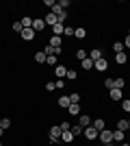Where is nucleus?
I'll return each instance as SVG.
<instances>
[{"instance_id": "obj_18", "label": "nucleus", "mask_w": 130, "mask_h": 146, "mask_svg": "<svg viewBox=\"0 0 130 146\" xmlns=\"http://www.w3.org/2000/svg\"><path fill=\"white\" fill-rule=\"evenodd\" d=\"M35 61H37V63H46V61H48V57H46V52H43V50H39V52H35Z\"/></svg>"}, {"instance_id": "obj_1", "label": "nucleus", "mask_w": 130, "mask_h": 146, "mask_svg": "<svg viewBox=\"0 0 130 146\" xmlns=\"http://www.w3.org/2000/svg\"><path fill=\"white\" fill-rule=\"evenodd\" d=\"M61 127L56 124V127H50L48 129V137H50V144H56V142H61Z\"/></svg>"}, {"instance_id": "obj_33", "label": "nucleus", "mask_w": 130, "mask_h": 146, "mask_svg": "<svg viewBox=\"0 0 130 146\" xmlns=\"http://www.w3.org/2000/svg\"><path fill=\"white\" fill-rule=\"evenodd\" d=\"M104 87H106V90H113V87H115V79H106L104 81Z\"/></svg>"}, {"instance_id": "obj_2", "label": "nucleus", "mask_w": 130, "mask_h": 146, "mask_svg": "<svg viewBox=\"0 0 130 146\" xmlns=\"http://www.w3.org/2000/svg\"><path fill=\"white\" fill-rule=\"evenodd\" d=\"M108 96H111V100H117V103H122V100H124V90L113 87V90H108Z\"/></svg>"}, {"instance_id": "obj_45", "label": "nucleus", "mask_w": 130, "mask_h": 146, "mask_svg": "<svg viewBox=\"0 0 130 146\" xmlns=\"http://www.w3.org/2000/svg\"><path fill=\"white\" fill-rule=\"evenodd\" d=\"M128 131H130V120H128Z\"/></svg>"}, {"instance_id": "obj_38", "label": "nucleus", "mask_w": 130, "mask_h": 146, "mask_svg": "<svg viewBox=\"0 0 130 146\" xmlns=\"http://www.w3.org/2000/svg\"><path fill=\"white\" fill-rule=\"evenodd\" d=\"M43 5H46V7H50V11H52V9H54V7H56V0H46Z\"/></svg>"}, {"instance_id": "obj_14", "label": "nucleus", "mask_w": 130, "mask_h": 146, "mask_svg": "<svg viewBox=\"0 0 130 146\" xmlns=\"http://www.w3.org/2000/svg\"><path fill=\"white\" fill-rule=\"evenodd\" d=\"M63 33H65V24H54V26H52V35L61 37Z\"/></svg>"}, {"instance_id": "obj_13", "label": "nucleus", "mask_w": 130, "mask_h": 146, "mask_svg": "<svg viewBox=\"0 0 130 146\" xmlns=\"http://www.w3.org/2000/svg\"><path fill=\"white\" fill-rule=\"evenodd\" d=\"M69 94H63V96H59V107H63V109H67L69 107Z\"/></svg>"}, {"instance_id": "obj_31", "label": "nucleus", "mask_w": 130, "mask_h": 146, "mask_svg": "<svg viewBox=\"0 0 130 146\" xmlns=\"http://www.w3.org/2000/svg\"><path fill=\"white\" fill-rule=\"evenodd\" d=\"M74 26H65V33H63V35H65V37H74Z\"/></svg>"}, {"instance_id": "obj_26", "label": "nucleus", "mask_w": 130, "mask_h": 146, "mask_svg": "<svg viewBox=\"0 0 130 146\" xmlns=\"http://www.w3.org/2000/svg\"><path fill=\"white\" fill-rule=\"evenodd\" d=\"M69 103L72 105H80V94H69Z\"/></svg>"}, {"instance_id": "obj_25", "label": "nucleus", "mask_w": 130, "mask_h": 146, "mask_svg": "<svg viewBox=\"0 0 130 146\" xmlns=\"http://www.w3.org/2000/svg\"><path fill=\"white\" fill-rule=\"evenodd\" d=\"M113 50H115V55H117V52H124V42H115L113 44Z\"/></svg>"}, {"instance_id": "obj_24", "label": "nucleus", "mask_w": 130, "mask_h": 146, "mask_svg": "<svg viewBox=\"0 0 130 146\" xmlns=\"http://www.w3.org/2000/svg\"><path fill=\"white\" fill-rule=\"evenodd\" d=\"M74 37H78V39H85V37H87V31H85V29H76V31H74Z\"/></svg>"}, {"instance_id": "obj_42", "label": "nucleus", "mask_w": 130, "mask_h": 146, "mask_svg": "<svg viewBox=\"0 0 130 146\" xmlns=\"http://www.w3.org/2000/svg\"><path fill=\"white\" fill-rule=\"evenodd\" d=\"M124 48H130V35H128V37L124 39Z\"/></svg>"}, {"instance_id": "obj_5", "label": "nucleus", "mask_w": 130, "mask_h": 146, "mask_svg": "<svg viewBox=\"0 0 130 146\" xmlns=\"http://www.w3.org/2000/svg\"><path fill=\"white\" fill-rule=\"evenodd\" d=\"M82 133H85V137H87L89 142H93V140H95V137L100 135V133H98V129H93V127H87Z\"/></svg>"}, {"instance_id": "obj_43", "label": "nucleus", "mask_w": 130, "mask_h": 146, "mask_svg": "<svg viewBox=\"0 0 130 146\" xmlns=\"http://www.w3.org/2000/svg\"><path fill=\"white\" fill-rule=\"evenodd\" d=\"M104 146H117V144H115V142H111V144H104Z\"/></svg>"}, {"instance_id": "obj_48", "label": "nucleus", "mask_w": 130, "mask_h": 146, "mask_svg": "<svg viewBox=\"0 0 130 146\" xmlns=\"http://www.w3.org/2000/svg\"><path fill=\"white\" fill-rule=\"evenodd\" d=\"M0 146H2V142H0Z\"/></svg>"}, {"instance_id": "obj_11", "label": "nucleus", "mask_w": 130, "mask_h": 146, "mask_svg": "<svg viewBox=\"0 0 130 146\" xmlns=\"http://www.w3.org/2000/svg\"><path fill=\"white\" fill-rule=\"evenodd\" d=\"M91 127H93V129H98V133H100V131H104V129H106V122L102 120V118H95V120L91 122Z\"/></svg>"}, {"instance_id": "obj_16", "label": "nucleus", "mask_w": 130, "mask_h": 146, "mask_svg": "<svg viewBox=\"0 0 130 146\" xmlns=\"http://www.w3.org/2000/svg\"><path fill=\"white\" fill-rule=\"evenodd\" d=\"M61 142H65V144L74 142V135H72V131H63V133H61Z\"/></svg>"}, {"instance_id": "obj_12", "label": "nucleus", "mask_w": 130, "mask_h": 146, "mask_svg": "<svg viewBox=\"0 0 130 146\" xmlns=\"http://www.w3.org/2000/svg\"><path fill=\"white\" fill-rule=\"evenodd\" d=\"M89 59H93V61H98V59H104V52L100 48H93L91 52H89Z\"/></svg>"}, {"instance_id": "obj_41", "label": "nucleus", "mask_w": 130, "mask_h": 146, "mask_svg": "<svg viewBox=\"0 0 130 146\" xmlns=\"http://www.w3.org/2000/svg\"><path fill=\"white\" fill-rule=\"evenodd\" d=\"M59 127H61V131H69V129H72V124H69V122H61Z\"/></svg>"}, {"instance_id": "obj_44", "label": "nucleus", "mask_w": 130, "mask_h": 146, "mask_svg": "<svg viewBox=\"0 0 130 146\" xmlns=\"http://www.w3.org/2000/svg\"><path fill=\"white\" fill-rule=\"evenodd\" d=\"M2 133H5V129H2V127H0V137H2Z\"/></svg>"}, {"instance_id": "obj_8", "label": "nucleus", "mask_w": 130, "mask_h": 146, "mask_svg": "<svg viewBox=\"0 0 130 146\" xmlns=\"http://www.w3.org/2000/svg\"><path fill=\"white\" fill-rule=\"evenodd\" d=\"M91 118H89V116H87V113H80V116H78V124H80V127L82 129H87V127H91Z\"/></svg>"}, {"instance_id": "obj_36", "label": "nucleus", "mask_w": 130, "mask_h": 146, "mask_svg": "<svg viewBox=\"0 0 130 146\" xmlns=\"http://www.w3.org/2000/svg\"><path fill=\"white\" fill-rule=\"evenodd\" d=\"M0 127H2V129H9V127H11V120H9V118L0 120Z\"/></svg>"}, {"instance_id": "obj_39", "label": "nucleus", "mask_w": 130, "mask_h": 146, "mask_svg": "<svg viewBox=\"0 0 130 146\" xmlns=\"http://www.w3.org/2000/svg\"><path fill=\"white\" fill-rule=\"evenodd\" d=\"M56 5L61 7V9H67V7H69V0H59V2H56Z\"/></svg>"}, {"instance_id": "obj_34", "label": "nucleus", "mask_w": 130, "mask_h": 146, "mask_svg": "<svg viewBox=\"0 0 130 146\" xmlns=\"http://www.w3.org/2000/svg\"><path fill=\"white\" fill-rule=\"evenodd\" d=\"M13 31H15V33H22V31H24L22 22H13Z\"/></svg>"}, {"instance_id": "obj_22", "label": "nucleus", "mask_w": 130, "mask_h": 146, "mask_svg": "<svg viewBox=\"0 0 130 146\" xmlns=\"http://www.w3.org/2000/svg\"><path fill=\"white\" fill-rule=\"evenodd\" d=\"M20 22H22V26H24V29H33V18H22Z\"/></svg>"}, {"instance_id": "obj_6", "label": "nucleus", "mask_w": 130, "mask_h": 146, "mask_svg": "<svg viewBox=\"0 0 130 146\" xmlns=\"http://www.w3.org/2000/svg\"><path fill=\"white\" fill-rule=\"evenodd\" d=\"M43 29H46V22H43V18H35V20H33V31H35V33H41Z\"/></svg>"}, {"instance_id": "obj_21", "label": "nucleus", "mask_w": 130, "mask_h": 146, "mask_svg": "<svg viewBox=\"0 0 130 146\" xmlns=\"http://www.w3.org/2000/svg\"><path fill=\"white\" fill-rule=\"evenodd\" d=\"M69 131H72V135H74V137H78V135H80L82 131H85V129H82L80 124H76V127H72V129H69Z\"/></svg>"}, {"instance_id": "obj_35", "label": "nucleus", "mask_w": 130, "mask_h": 146, "mask_svg": "<svg viewBox=\"0 0 130 146\" xmlns=\"http://www.w3.org/2000/svg\"><path fill=\"white\" fill-rule=\"evenodd\" d=\"M56 61H59V59H56V57L52 55V57H48V61H46V63H48V66H54V68H56V66H59Z\"/></svg>"}, {"instance_id": "obj_37", "label": "nucleus", "mask_w": 130, "mask_h": 146, "mask_svg": "<svg viewBox=\"0 0 130 146\" xmlns=\"http://www.w3.org/2000/svg\"><path fill=\"white\" fill-rule=\"evenodd\" d=\"M46 90H48V92H54V90H56L54 81H48V83H46Z\"/></svg>"}, {"instance_id": "obj_27", "label": "nucleus", "mask_w": 130, "mask_h": 146, "mask_svg": "<svg viewBox=\"0 0 130 146\" xmlns=\"http://www.w3.org/2000/svg\"><path fill=\"white\" fill-rule=\"evenodd\" d=\"M117 129L126 133V131H128V120H119V122H117Z\"/></svg>"}, {"instance_id": "obj_32", "label": "nucleus", "mask_w": 130, "mask_h": 146, "mask_svg": "<svg viewBox=\"0 0 130 146\" xmlns=\"http://www.w3.org/2000/svg\"><path fill=\"white\" fill-rule=\"evenodd\" d=\"M65 76H67L69 81H74V79H78V72H76V70H67V74H65Z\"/></svg>"}, {"instance_id": "obj_15", "label": "nucleus", "mask_w": 130, "mask_h": 146, "mask_svg": "<svg viewBox=\"0 0 130 146\" xmlns=\"http://www.w3.org/2000/svg\"><path fill=\"white\" fill-rule=\"evenodd\" d=\"M65 74H67L65 66H56V68H54V76H59V79H65Z\"/></svg>"}, {"instance_id": "obj_7", "label": "nucleus", "mask_w": 130, "mask_h": 146, "mask_svg": "<svg viewBox=\"0 0 130 146\" xmlns=\"http://www.w3.org/2000/svg\"><path fill=\"white\" fill-rule=\"evenodd\" d=\"M20 35H22V39H24V42H33L37 33H35V31H33V29H24V31H22V33H20Z\"/></svg>"}, {"instance_id": "obj_3", "label": "nucleus", "mask_w": 130, "mask_h": 146, "mask_svg": "<svg viewBox=\"0 0 130 146\" xmlns=\"http://www.w3.org/2000/svg\"><path fill=\"white\" fill-rule=\"evenodd\" d=\"M93 68H95L98 72H106V70H108V61L106 59H98V61H93Z\"/></svg>"}, {"instance_id": "obj_30", "label": "nucleus", "mask_w": 130, "mask_h": 146, "mask_svg": "<svg viewBox=\"0 0 130 146\" xmlns=\"http://www.w3.org/2000/svg\"><path fill=\"white\" fill-rule=\"evenodd\" d=\"M122 109H124L126 113H130V100H128V98H124V100H122Z\"/></svg>"}, {"instance_id": "obj_9", "label": "nucleus", "mask_w": 130, "mask_h": 146, "mask_svg": "<svg viewBox=\"0 0 130 146\" xmlns=\"http://www.w3.org/2000/svg\"><path fill=\"white\" fill-rule=\"evenodd\" d=\"M43 22H46V26H50V29H52V26L54 24H59V20H56V15L52 11L48 13V15H46V18H43Z\"/></svg>"}, {"instance_id": "obj_29", "label": "nucleus", "mask_w": 130, "mask_h": 146, "mask_svg": "<svg viewBox=\"0 0 130 146\" xmlns=\"http://www.w3.org/2000/svg\"><path fill=\"white\" fill-rule=\"evenodd\" d=\"M124 85H126V81L122 79V76H117V79H115V87H117V90H124Z\"/></svg>"}, {"instance_id": "obj_40", "label": "nucleus", "mask_w": 130, "mask_h": 146, "mask_svg": "<svg viewBox=\"0 0 130 146\" xmlns=\"http://www.w3.org/2000/svg\"><path fill=\"white\" fill-rule=\"evenodd\" d=\"M54 85H56V90H63V85H65V81H63V79H56V81H54Z\"/></svg>"}, {"instance_id": "obj_17", "label": "nucleus", "mask_w": 130, "mask_h": 146, "mask_svg": "<svg viewBox=\"0 0 130 146\" xmlns=\"http://www.w3.org/2000/svg\"><path fill=\"white\" fill-rule=\"evenodd\" d=\"M61 42H63V39H61V37H56V35H52L48 39V44H50V46H54V48H61Z\"/></svg>"}, {"instance_id": "obj_20", "label": "nucleus", "mask_w": 130, "mask_h": 146, "mask_svg": "<svg viewBox=\"0 0 130 146\" xmlns=\"http://www.w3.org/2000/svg\"><path fill=\"white\" fill-rule=\"evenodd\" d=\"M67 111L72 113V116H80V105H69Z\"/></svg>"}, {"instance_id": "obj_46", "label": "nucleus", "mask_w": 130, "mask_h": 146, "mask_svg": "<svg viewBox=\"0 0 130 146\" xmlns=\"http://www.w3.org/2000/svg\"><path fill=\"white\" fill-rule=\"evenodd\" d=\"M122 146H130V144H126V142H124V144H122Z\"/></svg>"}, {"instance_id": "obj_4", "label": "nucleus", "mask_w": 130, "mask_h": 146, "mask_svg": "<svg viewBox=\"0 0 130 146\" xmlns=\"http://www.w3.org/2000/svg\"><path fill=\"white\" fill-rule=\"evenodd\" d=\"M100 140H102V144H111L113 142V131H108V129L100 131Z\"/></svg>"}, {"instance_id": "obj_47", "label": "nucleus", "mask_w": 130, "mask_h": 146, "mask_svg": "<svg viewBox=\"0 0 130 146\" xmlns=\"http://www.w3.org/2000/svg\"><path fill=\"white\" fill-rule=\"evenodd\" d=\"M128 35H130V29H128Z\"/></svg>"}, {"instance_id": "obj_19", "label": "nucleus", "mask_w": 130, "mask_h": 146, "mask_svg": "<svg viewBox=\"0 0 130 146\" xmlns=\"http://www.w3.org/2000/svg\"><path fill=\"white\" fill-rule=\"evenodd\" d=\"M115 61H117L119 66H124L126 61H128V55H126V52H117V55H115Z\"/></svg>"}, {"instance_id": "obj_28", "label": "nucleus", "mask_w": 130, "mask_h": 146, "mask_svg": "<svg viewBox=\"0 0 130 146\" xmlns=\"http://www.w3.org/2000/svg\"><path fill=\"white\" fill-rule=\"evenodd\" d=\"M76 57H78V61H82V59H87V57H89V52H87V50H76Z\"/></svg>"}, {"instance_id": "obj_23", "label": "nucleus", "mask_w": 130, "mask_h": 146, "mask_svg": "<svg viewBox=\"0 0 130 146\" xmlns=\"http://www.w3.org/2000/svg\"><path fill=\"white\" fill-rule=\"evenodd\" d=\"M80 63H82V68H85V70H91V68H93V59H89V57H87V59H82Z\"/></svg>"}, {"instance_id": "obj_10", "label": "nucleus", "mask_w": 130, "mask_h": 146, "mask_svg": "<svg viewBox=\"0 0 130 146\" xmlns=\"http://www.w3.org/2000/svg\"><path fill=\"white\" fill-rule=\"evenodd\" d=\"M124 140H126V133L124 131H113V142H115V144H124Z\"/></svg>"}]
</instances>
